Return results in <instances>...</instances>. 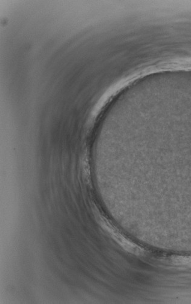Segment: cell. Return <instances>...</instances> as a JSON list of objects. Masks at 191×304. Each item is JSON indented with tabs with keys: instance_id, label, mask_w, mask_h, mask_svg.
<instances>
[{
	"instance_id": "7a4b0ae2",
	"label": "cell",
	"mask_w": 191,
	"mask_h": 304,
	"mask_svg": "<svg viewBox=\"0 0 191 304\" xmlns=\"http://www.w3.org/2000/svg\"><path fill=\"white\" fill-rule=\"evenodd\" d=\"M174 263L178 266H191V257H178L173 258Z\"/></svg>"
},
{
	"instance_id": "6da1fadb",
	"label": "cell",
	"mask_w": 191,
	"mask_h": 304,
	"mask_svg": "<svg viewBox=\"0 0 191 304\" xmlns=\"http://www.w3.org/2000/svg\"><path fill=\"white\" fill-rule=\"evenodd\" d=\"M101 225L110 235V236L113 238V240H115L119 245L126 250L127 251L135 255L140 254V253L142 252V248H140L139 246L127 239L126 237L120 233V231L113 227L112 225L109 224L108 223L104 222Z\"/></svg>"
}]
</instances>
